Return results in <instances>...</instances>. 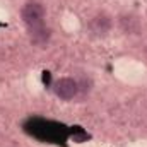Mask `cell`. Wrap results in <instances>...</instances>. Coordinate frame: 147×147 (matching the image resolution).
<instances>
[{"mask_svg": "<svg viewBox=\"0 0 147 147\" xmlns=\"http://www.w3.org/2000/svg\"><path fill=\"white\" fill-rule=\"evenodd\" d=\"M45 19V7L38 2H29L24 5L22 9V21L29 26V28H38L43 24Z\"/></svg>", "mask_w": 147, "mask_h": 147, "instance_id": "cell-1", "label": "cell"}, {"mask_svg": "<svg viewBox=\"0 0 147 147\" xmlns=\"http://www.w3.org/2000/svg\"><path fill=\"white\" fill-rule=\"evenodd\" d=\"M98 26V29H94V33H105V31H108V28H110V21L106 19V17H96L94 21H92V24H91V28H96Z\"/></svg>", "mask_w": 147, "mask_h": 147, "instance_id": "cell-3", "label": "cell"}, {"mask_svg": "<svg viewBox=\"0 0 147 147\" xmlns=\"http://www.w3.org/2000/svg\"><path fill=\"white\" fill-rule=\"evenodd\" d=\"M77 91H79V84L74 79H70V77H63V79L55 82V94L60 99H65V101L72 99L74 96L77 94Z\"/></svg>", "mask_w": 147, "mask_h": 147, "instance_id": "cell-2", "label": "cell"}]
</instances>
